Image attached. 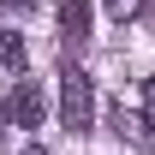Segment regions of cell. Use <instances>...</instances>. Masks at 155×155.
I'll return each mask as SVG.
<instances>
[{"instance_id": "5b68a950", "label": "cell", "mask_w": 155, "mask_h": 155, "mask_svg": "<svg viewBox=\"0 0 155 155\" xmlns=\"http://www.w3.org/2000/svg\"><path fill=\"white\" fill-rule=\"evenodd\" d=\"M101 6H107V18H114V24H125V18L143 12V0H101Z\"/></svg>"}, {"instance_id": "3957f363", "label": "cell", "mask_w": 155, "mask_h": 155, "mask_svg": "<svg viewBox=\"0 0 155 155\" xmlns=\"http://www.w3.org/2000/svg\"><path fill=\"white\" fill-rule=\"evenodd\" d=\"M54 18H60V42L66 48H84L90 42V0H60Z\"/></svg>"}, {"instance_id": "52a82bcc", "label": "cell", "mask_w": 155, "mask_h": 155, "mask_svg": "<svg viewBox=\"0 0 155 155\" xmlns=\"http://www.w3.org/2000/svg\"><path fill=\"white\" fill-rule=\"evenodd\" d=\"M6 12H36V0H0Z\"/></svg>"}, {"instance_id": "6da1fadb", "label": "cell", "mask_w": 155, "mask_h": 155, "mask_svg": "<svg viewBox=\"0 0 155 155\" xmlns=\"http://www.w3.org/2000/svg\"><path fill=\"white\" fill-rule=\"evenodd\" d=\"M60 125H66L72 137H84L90 125H96V84L78 72V66L60 72Z\"/></svg>"}, {"instance_id": "ba28073f", "label": "cell", "mask_w": 155, "mask_h": 155, "mask_svg": "<svg viewBox=\"0 0 155 155\" xmlns=\"http://www.w3.org/2000/svg\"><path fill=\"white\" fill-rule=\"evenodd\" d=\"M18 155H48V149H42V143H30V149H18Z\"/></svg>"}, {"instance_id": "8992f818", "label": "cell", "mask_w": 155, "mask_h": 155, "mask_svg": "<svg viewBox=\"0 0 155 155\" xmlns=\"http://www.w3.org/2000/svg\"><path fill=\"white\" fill-rule=\"evenodd\" d=\"M143 131H155V78L143 84Z\"/></svg>"}, {"instance_id": "7a4b0ae2", "label": "cell", "mask_w": 155, "mask_h": 155, "mask_svg": "<svg viewBox=\"0 0 155 155\" xmlns=\"http://www.w3.org/2000/svg\"><path fill=\"white\" fill-rule=\"evenodd\" d=\"M42 107H48V101H42L36 78H18V84H12V96H6V119L30 131V125H42Z\"/></svg>"}, {"instance_id": "277c9868", "label": "cell", "mask_w": 155, "mask_h": 155, "mask_svg": "<svg viewBox=\"0 0 155 155\" xmlns=\"http://www.w3.org/2000/svg\"><path fill=\"white\" fill-rule=\"evenodd\" d=\"M30 66V48H24L18 30H0V72H24Z\"/></svg>"}]
</instances>
